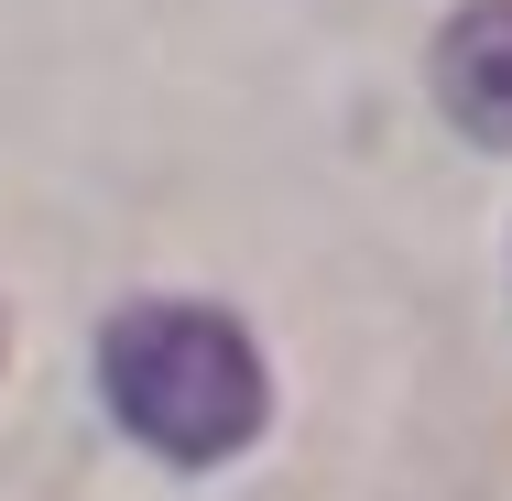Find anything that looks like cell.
Masks as SVG:
<instances>
[{"instance_id": "cell-1", "label": "cell", "mask_w": 512, "mask_h": 501, "mask_svg": "<svg viewBox=\"0 0 512 501\" xmlns=\"http://www.w3.org/2000/svg\"><path fill=\"white\" fill-rule=\"evenodd\" d=\"M99 382L120 403V425L164 458H229L262 436V360L229 316L207 305H131L99 338Z\"/></svg>"}, {"instance_id": "cell-2", "label": "cell", "mask_w": 512, "mask_h": 501, "mask_svg": "<svg viewBox=\"0 0 512 501\" xmlns=\"http://www.w3.org/2000/svg\"><path fill=\"white\" fill-rule=\"evenodd\" d=\"M436 99L469 142H512V0H469L436 44Z\"/></svg>"}]
</instances>
